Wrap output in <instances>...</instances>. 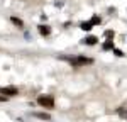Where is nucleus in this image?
Segmentation results:
<instances>
[{
    "label": "nucleus",
    "mask_w": 127,
    "mask_h": 122,
    "mask_svg": "<svg viewBox=\"0 0 127 122\" xmlns=\"http://www.w3.org/2000/svg\"><path fill=\"white\" fill-rule=\"evenodd\" d=\"M117 114L120 115V117H122V119H127V109H119Z\"/></svg>",
    "instance_id": "9"
},
{
    "label": "nucleus",
    "mask_w": 127,
    "mask_h": 122,
    "mask_svg": "<svg viewBox=\"0 0 127 122\" xmlns=\"http://www.w3.org/2000/svg\"><path fill=\"white\" fill-rule=\"evenodd\" d=\"M39 32L42 36H49V34H51V29H49L48 26H39Z\"/></svg>",
    "instance_id": "4"
},
{
    "label": "nucleus",
    "mask_w": 127,
    "mask_h": 122,
    "mask_svg": "<svg viewBox=\"0 0 127 122\" xmlns=\"http://www.w3.org/2000/svg\"><path fill=\"white\" fill-rule=\"evenodd\" d=\"M10 20H12V22H14L17 27H22V20H20V19H17V17H12Z\"/></svg>",
    "instance_id": "11"
},
{
    "label": "nucleus",
    "mask_w": 127,
    "mask_h": 122,
    "mask_svg": "<svg viewBox=\"0 0 127 122\" xmlns=\"http://www.w3.org/2000/svg\"><path fill=\"white\" fill-rule=\"evenodd\" d=\"M36 117H39V119H44V121H49V115H48V114H36Z\"/></svg>",
    "instance_id": "12"
},
{
    "label": "nucleus",
    "mask_w": 127,
    "mask_h": 122,
    "mask_svg": "<svg viewBox=\"0 0 127 122\" xmlns=\"http://www.w3.org/2000/svg\"><path fill=\"white\" fill-rule=\"evenodd\" d=\"M80 27H81L83 30H92V27H93V26H92L90 22H83V24H81Z\"/></svg>",
    "instance_id": "8"
},
{
    "label": "nucleus",
    "mask_w": 127,
    "mask_h": 122,
    "mask_svg": "<svg viewBox=\"0 0 127 122\" xmlns=\"http://www.w3.org/2000/svg\"><path fill=\"white\" fill-rule=\"evenodd\" d=\"M114 53H115L117 56H124V53H122V51H120V49H115V48H114Z\"/></svg>",
    "instance_id": "13"
},
{
    "label": "nucleus",
    "mask_w": 127,
    "mask_h": 122,
    "mask_svg": "<svg viewBox=\"0 0 127 122\" xmlns=\"http://www.w3.org/2000/svg\"><path fill=\"white\" fill-rule=\"evenodd\" d=\"M90 24H92V26H98V24H102V19L95 15V17H92V20H90Z\"/></svg>",
    "instance_id": "7"
},
{
    "label": "nucleus",
    "mask_w": 127,
    "mask_h": 122,
    "mask_svg": "<svg viewBox=\"0 0 127 122\" xmlns=\"http://www.w3.org/2000/svg\"><path fill=\"white\" fill-rule=\"evenodd\" d=\"M103 49H105V51L114 49V42H112V41H107V42H103Z\"/></svg>",
    "instance_id": "6"
},
{
    "label": "nucleus",
    "mask_w": 127,
    "mask_h": 122,
    "mask_svg": "<svg viewBox=\"0 0 127 122\" xmlns=\"http://www.w3.org/2000/svg\"><path fill=\"white\" fill-rule=\"evenodd\" d=\"M97 37H95V36H90V37H87V39H83V42H85V44H90V46H92V44H97Z\"/></svg>",
    "instance_id": "5"
},
{
    "label": "nucleus",
    "mask_w": 127,
    "mask_h": 122,
    "mask_svg": "<svg viewBox=\"0 0 127 122\" xmlns=\"http://www.w3.org/2000/svg\"><path fill=\"white\" fill-rule=\"evenodd\" d=\"M66 60L73 64H90V63H93V60L87 58V56H71V58H66Z\"/></svg>",
    "instance_id": "2"
},
{
    "label": "nucleus",
    "mask_w": 127,
    "mask_h": 122,
    "mask_svg": "<svg viewBox=\"0 0 127 122\" xmlns=\"http://www.w3.org/2000/svg\"><path fill=\"white\" fill-rule=\"evenodd\" d=\"M103 36H105L108 41H112V39H114V30H105V34H103Z\"/></svg>",
    "instance_id": "10"
},
{
    "label": "nucleus",
    "mask_w": 127,
    "mask_h": 122,
    "mask_svg": "<svg viewBox=\"0 0 127 122\" xmlns=\"http://www.w3.org/2000/svg\"><path fill=\"white\" fill-rule=\"evenodd\" d=\"M37 103L42 105V107H48V109H53L54 107V98L51 95H41L37 98Z\"/></svg>",
    "instance_id": "1"
},
{
    "label": "nucleus",
    "mask_w": 127,
    "mask_h": 122,
    "mask_svg": "<svg viewBox=\"0 0 127 122\" xmlns=\"http://www.w3.org/2000/svg\"><path fill=\"white\" fill-rule=\"evenodd\" d=\"M0 93H2L3 97H12V95H17L19 90H17L15 87H2V88H0Z\"/></svg>",
    "instance_id": "3"
}]
</instances>
